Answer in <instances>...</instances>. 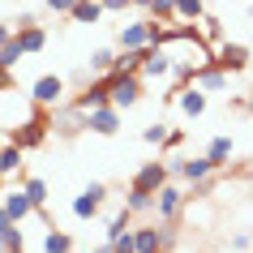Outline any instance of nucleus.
Here are the masks:
<instances>
[{
    "label": "nucleus",
    "mask_w": 253,
    "mask_h": 253,
    "mask_svg": "<svg viewBox=\"0 0 253 253\" xmlns=\"http://www.w3.org/2000/svg\"><path fill=\"white\" fill-rule=\"evenodd\" d=\"M35 107L39 103H35L30 94H22V90H13V86L0 82V129H4V133H17L22 125H30V120L39 116Z\"/></svg>",
    "instance_id": "obj_1"
},
{
    "label": "nucleus",
    "mask_w": 253,
    "mask_h": 253,
    "mask_svg": "<svg viewBox=\"0 0 253 253\" xmlns=\"http://www.w3.org/2000/svg\"><path fill=\"white\" fill-rule=\"evenodd\" d=\"M107 78H112V103H116L120 112L142 99V73H116V69H112Z\"/></svg>",
    "instance_id": "obj_2"
},
{
    "label": "nucleus",
    "mask_w": 253,
    "mask_h": 253,
    "mask_svg": "<svg viewBox=\"0 0 253 253\" xmlns=\"http://www.w3.org/2000/svg\"><path fill=\"white\" fill-rule=\"evenodd\" d=\"M133 236H137V253H168L176 232H172V223H163V227L146 223V227H133Z\"/></svg>",
    "instance_id": "obj_3"
},
{
    "label": "nucleus",
    "mask_w": 253,
    "mask_h": 253,
    "mask_svg": "<svg viewBox=\"0 0 253 253\" xmlns=\"http://www.w3.org/2000/svg\"><path fill=\"white\" fill-rule=\"evenodd\" d=\"M47 129H52V120L39 112L30 125H22L17 133H9V142H13V146H22V150H35V146H43V142H47Z\"/></svg>",
    "instance_id": "obj_4"
},
{
    "label": "nucleus",
    "mask_w": 253,
    "mask_h": 253,
    "mask_svg": "<svg viewBox=\"0 0 253 253\" xmlns=\"http://www.w3.org/2000/svg\"><path fill=\"white\" fill-rule=\"evenodd\" d=\"M52 129L60 137H78L82 129H90V120H86V112H82L78 103L73 107H56V116H52Z\"/></svg>",
    "instance_id": "obj_5"
},
{
    "label": "nucleus",
    "mask_w": 253,
    "mask_h": 253,
    "mask_svg": "<svg viewBox=\"0 0 253 253\" xmlns=\"http://www.w3.org/2000/svg\"><path fill=\"white\" fill-rule=\"evenodd\" d=\"M168 176H172V168H168V163H142V168H137L133 172V189H146V193H159L163 185H168Z\"/></svg>",
    "instance_id": "obj_6"
},
{
    "label": "nucleus",
    "mask_w": 253,
    "mask_h": 253,
    "mask_svg": "<svg viewBox=\"0 0 253 253\" xmlns=\"http://www.w3.org/2000/svg\"><path fill=\"white\" fill-rule=\"evenodd\" d=\"M103 198H107V189L99 185V180H90V185L73 198V214H78V219H94V214L103 211Z\"/></svg>",
    "instance_id": "obj_7"
},
{
    "label": "nucleus",
    "mask_w": 253,
    "mask_h": 253,
    "mask_svg": "<svg viewBox=\"0 0 253 253\" xmlns=\"http://www.w3.org/2000/svg\"><path fill=\"white\" fill-rule=\"evenodd\" d=\"M60 94H65V82L56 78V73H43V78H35V86H30V99L39 107H56Z\"/></svg>",
    "instance_id": "obj_8"
},
{
    "label": "nucleus",
    "mask_w": 253,
    "mask_h": 253,
    "mask_svg": "<svg viewBox=\"0 0 253 253\" xmlns=\"http://www.w3.org/2000/svg\"><path fill=\"white\" fill-rule=\"evenodd\" d=\"M73 103L82 107V112H94V107H103V103H112V78H99V82H90V86H86V90L78 94V99H73Z\"/></svg>",
    "instance_id": "obj_9"
},
{
    "label": "nucleus",
    "mask_w": 253,
    "mask_h": 253,
    "mask_svg": "<svg viewBox=\"0 0 253 253\" xmlns=\"http://www.w3.org/2000/svg\"><path fill=\"white\" fill-rule=\"evenodd\" d=\"M150 26L155 22H129V26H120V52H137V47H155L150 43Z\"/></svg>",
    "instance_id": "obj_10"
},
{
    "label": "nucleus",
    "mask_w": 253,
    "mask_h": 253,
    "mask_svg": "<svg viewBox=\"0 0 253 253\" xmlns=\"http://www.w3.org/2000/svg\"><path fill=\"white\" fill-rule=\"evenodd\" d=\"M180 206H185V193H180V189H176L172 180H168V185H163L159 193H155V211H159V219H163V223H172L176 214H180Z\"/></svg>",
    "instance_id": "obj_11"
},
{
    "label": "nucleus",
    "mask_w": 253,
    "mask_h": 253,
    "mask_svg": "<svg viewBox=\"0 0 253 253\" xmlns=\"http://www.w3.org/2000/svg\"><path fill=\"white\" fill-rule=\"evenodd\" d=\"M86 120H90V133L112 137L120 129V107L116 103H103V107H94V112H86Z\"/></svg>",
    "instance_id": "obj_12"
},
{
    "label": "nucleus",
    "mask_w": 253,
    "mask_h": 253,
    "mask_svg": "<svg viewBox=\"0 0 253 253\" xmlns=\"http://www.w3.org/2000/svg\"><path fill=\"white\" fill-rule=\"evenodd\" d=\"M193 86H202V90L206 94H219V90H227V69L219 65V60H214V65H206V69H198V73H193Z\"/></svg>",
    "instance_id": "obj_13"
},
{
    "label": "nucleus",
    "mask_w": 253,
    "mask_h": 253,
    "mask_svg": "<svg viewBox=\"0 0 253 253\" xmlns=\"http://www.w3.org/2000/svg\"><path fill=\"white\" fill-rule=\"evenodd\" d=\"M172 172L180 176V180H189V185H198V180H206V176L214 172V163L206 159V155H202V159H176Z\"/></svg>",
    "instance_id": "obj_14"
},
{
    "label": "nucleus",
    "mask_w": 253,
    "mask_h": 253,
    "mask_svg": "<svg viewBox=\"0 0 253 253\" xmlns=\"http://www.w3.org/2000/svg\"><path fill=\"white\" fill-rule=\"evenodd\" d=\"M176 103H180V112H185V116H202V112H206V90L189 82V86H180V90H176Z\"/></svg>",
    "instance_id": "obj_15"
},
{
    "label": "nucleus",
    "mask_w": 253,
    "mask_h": 253,
    "mask_svg": "<svg viewBox=\"0 0 253 253\" xmlns=\"http://www.w3.org/2000/svg\"><path fill=\"white\" fill-rule=\"evenodd\" d=\"M22 56H26V47H22V39H9L4 47H0V82H4V73H13L17 65H22Z\"/></svg>",
    "instance_id": "obj_16"
},
{
    "label": "nucleus",
    "mask_w": 253,
    "mask_h": 253,
    "mask_svg": "<svg viewBox=\"0 0 253 253\" xmlns=\"http://www.w3.org/2000/svg\"><path fill=\"white\" fill-rule=\"evenodd\" d=\"M4 211H9V219H17V223H22V219L35 211V202H30L26 189H13V193H4Z\"/></svg>",
    "instance_id": "obj_17"
},
{
    "label": "nucleus",
    "mask_w": 253,
    "mask_h": 253,
    "mask_svg": "<svg viewBox=\"0 0 253 253\" xmlns=\"http://www.w3.org/2000/svg\"><path fill=\"white\" fill-rule=\"evenodd\" d=\"M214 60H219V65H223L227 73H236V69H245V65H249V52H245V47H240V43H223V47H219V56H214Z\"/></svg>",
    "instance_id": "obj_18"
},
{
    "label": "nucleus",
    "mask_w": 253,
    "mask_h": 253,
    "mask_svg": "<svg viewBox=\"0 0 253 253\" xmlns=\"http://www.w3.org/2000/svg\"><path fill=\"white\" fill-rule=\"evenodd\" d=\"M107 9L103 4H99V0H78V4H73V22H78V26H94V22H99V17H103Z\"/></svg>",
    "instance_id": "obj_19"
},
{
    "label": "nucleus",
    "mask_w": 253,
    "mask_h": 253,
    "mask_svg": "<svg viewBox=\"0 0 253 253\" xmlns=\"http://www.w3.org/2000/svg\"><path fill=\"white\" fill-rule=\"evenodd\" d=\"M150 47H137V52H116V73H142Z\"/></svg>",
    "instance_id": "obj_20"
},
{
    "label": "nucleus",
    "mask_w": 253,
    "mask_h": 253,
    "mask_svg": "<svg viewBox=\"0 0 253 253\" xmlns=\"http://www.w3.org/2000/svg\"><path fill=\"white\" fill-rule=\"evenodd\" d=\"M206 159H211L214 168H223V163L232 159V137H211V146H206Z\"/></svg>",
    "instance_id": "obj_21"
},
{
    "label": "nucleus",
    "mask_w": 253,
    "mask_h": 253,
    "mask_svg": "<svg viewBox=\"0 0 253 253\" xmlns=\"http://www.w3.org/2000/svg\"><path fill=\"white\" fill-rule=\"evenodd\" d=\"M69 249H73V236L60 232V227H52V232L43 236V253H69Z\"/></svg>",
    "instance_id": "obj_22"
},
{
    "label": "nucleus",
    "mask_w": 253,
    "mask_h": 253,
    "mask_svg": "<svg viewBox=\"0 0 253 253\" xmlns=\"http://www.w3.org/2000/svg\"><path fill=\"white\" fill-rule=\"evenodd\" d=\"M125 206H129L133 214L155 211V193H146V189H133V185H129V198H125Z\"/></svg>",
    "instance_id": "obj_23"
},
{
    "label": "nucleus",
    "mask_w": 253,
    "mask_h": 253,
    "mask_svg": "<svg viewBox=\"0 0 253 253\" xmlns=\"http://www.w3.org/2000/svg\"><path fill=\"white\" fill-rule=\"evenodd\" d=\"M17 39H22V47H26V52H43L47 35H43V30H39V22H35V26H22V30H17Z\"/></svg>",
    "instance_id": "obj_24"
},
{
    "label": "nucleus",
    "mask_w": 253,
    "mask_h": 253,
    "mask_svg": "<svg viewBox=\"0 0 253 253\" xmlns=\"http://www.w3.org/2000/svg\"><path fill=\"white\" fill-rule=\"evenodd\" d=\"M22 189L30 193L35 211H43V206H47V180H39V176H26V180H22Z\"/></svg>",
    "instance_id": "obj_25"
},
{
    "label": "nucleus",
    "mask_w": 253,
    "mask_h": 253,
    "mask_svg": "<svg viewBox=\"0 0 253 253\" xmlns=\"http://www.w3.org/2000/svg\"><path fill=\"white\" fill-rule=\"evenodd\" d=\"M176 17L180 22H202L206 17V4L202 0H176Z\"/></svg>",
    "instance_id": "obj_26"
},
{
    "label": "nucleus",
    "mask_w": 253,
    "mask_h": 253,
    "mask_svg": "<svg viewBox=\"0 0 253 253\" xmlns=\"http://www.w3.org/2000/svg\"><path fill=\"white\" fill-rule=\"evenodd\" d=\"M17 168H22V146H13V142H9V146L0 150V176H13Z\"/></svg>",
    "instance_id": "obj_27"
},
{
    "label": "nucleus",
    "mask_w": 253,
    "mask_h": 253,
    "mask_svg": "<svg viewBox=\"0 0 253 253\" xmlns=\"http://www.w3.org/2000/svg\"><path fill=\"white\" fill-rule=\"evenodd\" d=\"M90 69L94 73H112V69H116V52H112V47H94L90 52Z\"/></svg>",
    "instance_id": "obj_28"
},
{
    "label": "nucleus",
    "mask_w": 253,
    "mask_h": 253,
    "mask_svg": "<svg viewBox=\"0 0 253 253\" xmlns=\"http://www.w3.org/2000/svg\"><path fill=\"white\" fill-rule=\"evenodd\" d=\"M146 9L159 22H176V0H146Z\"/></svg>",
    "instance_id": "obj_29"
},
{
    "label": "nucleus",
    "mask_w": 253,
    "mask_h": 253,
    "mask_svg": "<svg viewBox=\"0 0 253 253\" xmlns=\"http://www.w3.org/2000/svg\"><path fill=\"white\" fill-rule=\"evenodd\" d=\"M129 206H125V211L120 214H112V219H107V240H116V236H125V232H129Z\"/></svg>",
    "instance_id": "obj_30"
},
{
    "label": "nucleus",
    "mask_w": 253,
    "mask_h": 253,
    "mask_svg": "<svg viewBox=\"0 0 253 253\" xmlns=\"http://www.w3.org/2000/svg\"><path fill=\"white\" fill-rule=\"evenodd\" d=\"M0 249H4V253H26V240H22V227H13L9 236L0 240Z\"/></svg>",
    "instance_id": "obj_31"
},
{
    "label": "nucleus",
    "mask_w": 253,
    "mask_h": 253,
    "mask_svg": "<svg viewBox=\"0 0 253 253\" xmlns=\"http://www.w3.org/2000/svg\"><path fill=\"white\" fill-rule=\"evenodd\" d=\"M193 26H198V35L206 43H219V22H214V17H202V22H193Z\"/></svg>",
    "instance_id": "obj_32"
},
{
    "label": "nucleus",
    "mask_w": 253,
    "mask_h": 253,
    "mask_svg": "<svg viewBox=\"0 0 253 253\" xmlns=\"http://www.w3.org/2000/svg\"><path fill=\"white\" fill-rule=\"evenodd\" d=\"M142 142H150V146H163V142H168V125H150V129H142Z\"/></svg>",
    "instance_id": "obj_33"
},
{
    "label": "nucleus",
    "mask_w": 253,
    "mask_h": 253,
    "mask_svg": "<svg viewBox=\"0 0 253 253\" xmlns=\"http://www.w3.org/2000/svg\"><path fill=\"white\" fill-rule=\"evenodd\" d=\"M112 245H116V253H137V236H133V227H129L125 236H116Z\"/></svg>",
    "instance_id": "obj_34"
},
{
    "label": "nucleus",
    "mask_w": 253,
    "mask_h": 253,
    "mask_svg": "<svg viewBox=\"0 0 253 253\" xmlns=\"http://www.w3.org/2000/svg\"><path fill=\"white\" fill-rule=\"evenodd\" d=\"M99 4H103L107 13H125V9H133L137 0H99Z\"/></svg>",
    "instance_id": "obj_35"
},
{
    "label": "nucleus",
    "mask_w": 253,
    "mask_h": 253,
    "mask_svg": "<svg viewBox=\"0 0 253 253\" xmlns=\"http://www.w3.org/2000/svg\"><path fill=\"white\" fill-rule=\"evenodd\" d=\"M17 227V219H9V211H4V206H0V240L9 236V232H13Z\"/></svg>",
    "instance_id": "obj_36"
},
{
    "label": "nucleus",
    "mask_w": 253,
    "mask_h": 253,
    "mask_svg": "<svg viewBox=\"0 0 253 253\" xmlns=\"http://www.w3.org/2000/svg\"><path fill=\"white\" fill-rule=\"evenodd\" d=\"M73 4H78V0H47L52 13H73Z\"/></svg>",
    "instance_id": "obj_37"
},
{
    "label": "nucleus",
    "mask_w": 253,
    "mask_h": 253,
    "mask_svg": "<svg viewBox=\"0 0 253 253\" xmlns=\"http://www.w3.org/2000/svg\"><path fill=\"white\" fill-rule=\"evenodd\" d=\"M249 245H253V236H249V232H240V236H232V249H236V253H245Z\"/></svg>",
    "instance_id": "obj_38"
},
{
    "label": "nucleus",
    "mask_w": 253,
    "mask_h": 253,
    "mask_svg": "<svg viewBox=\"0 0 253 253\" xmlns=\"http://www.w3.org/2000/svg\"><path fill=\"white\" fill-rule=\"evenodd\" d=\"M180 142H185V133H180V129H168V142H163V146H168V150H176Z\"/></svg>",
    "instance_id": "obj_39"
},
{
    "label": "nucleus",
    "mask_w": 253,
    "mask_h": 253,
    "mask_svg": "<svg viewBox=\"0 0 253 253\" xmlns=\"http://www.w3.org/2000/svg\"><path fill=\"white\" fill-rule=\"evenodd\" d=\"M13 35H17V30H13V26H4V22H0V47H4V43L13 39Z\"/></svg>",
    "instance_id": "obj_40"
},
{
    "label": "nucleus",
    "mask_w": 253,
    "mask_h": 253,
    "mask_svg": "<svg viewBox=\"0 0 253 253\" xmlns=\"http://www.w3.org/2000/svg\"><path fill=\"white\" fill-rule=\"evenodd\" d=\"M94 253H116V245H112V240H107V245H99V249Z\"/></svg>",
    "instance_id": "obj_41"
},
{
    "label": "nucleus",
    "mask_w": 253,
    "mask_h": 253,
    "mask_svg": "<svg viewBox=\"0 0 253 253\" xmlns=\"http://www.w3.org/2000/svg\"><path fill=\"white\" fill-rule=\"evenodd\" d=\"M240 107H245V112H253V94H249V99H245V103H240Z\"/></svg>",
    "instance_id": "obj_42"
},
{
    "label": "nucleus",
    "mask_w": 253,
    "mask_h": 253,
    "mask_svg": "<svg viewBox=\"0 0 253 253\" xmlns=\"http://www.w3.org/2000/svg\"><path fill=\"white\" fill-rule=\"evenodd\" d=\"M137 4H146V0H137Z\"/></svg>",
    "instance_id": "obj_43"
}]
</instances>
